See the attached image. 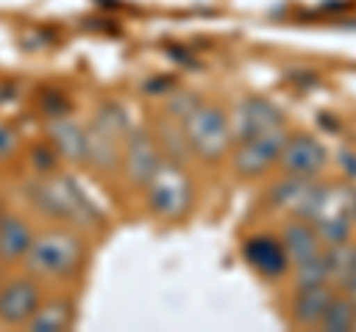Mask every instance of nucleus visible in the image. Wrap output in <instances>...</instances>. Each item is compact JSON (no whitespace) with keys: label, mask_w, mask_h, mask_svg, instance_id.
Wrapping results in <instances>:
<instances>
[{"label":"nucleus","mask_w":356,"mask_h":332,"mask_svg":"<svg viewBox=\"0 0 356 332\" xmlns=\"http://www.w3.org/2000/svg\"><path fill=\"white\" fill-rule=\"evenodd\" d=\"M199 104H202V101H199V98H196L193 92H175V95L170 98V104H166V110H170V116H172V119L184 122V119L191 116Z\"/></svg>","instance_id":"obj_23"},{"label":"nucleus","mask_w":356,"mask_h":332,"mask_svg":"<svg viewBox=\"0 0 356 332\" xmlns=\"http://www.w3.org/2000/svg\"><path fill=\"white\" fill-rule=\"evenodd\" d=\"M353 258H356V249L348 247V240L336 243V247H330L327 261H330V276H332V279H341L344 282V276H348L350 267H353Z\"/></svg>","instance_id":"obj_22"},{"label":"nucleus","mask_w":356,"mask_h":332,"mask_svg":"<svg viewBox=\"0 0 356 332\" xmlns=\"http://www.w3.org/2000/svg\"><path fill=\"white\" fill-rule=\"evenodd\" d=\"M282 110L270 104L267 98H243L238 107V137L250 140L255 134H264L270 128H282Z\"/></svg>","instance_id":"obj_14"},{"label":"nucleus","mask_w":356,"mask_h":332,"mask_svg":"<svg viewBox=\"0 0 356 332\" xmlns=\"http://www.w3.org/2000/svg\"><path fill=\"white\" fill-rule=\"evenodd\" d=\"M181 128L187 134V142H191V151L208 163H217L222 154H226V149L232 146L229 119L214 104H199L193 113L181 122Z\"/></svg>","instance_id":"obj_5"},{"label":"nucleus","mask_w":356,"mask_h":332,"mask_svg":"<svg viewBox=\"0 0 356 332\" xmlns=\"http://www.w3.org/2000/svg\"><path fill=\"white\" fill-rule=\"evenodd\" d=\"M353 329H356V320H353Z\"/></svg>","instance_id":"obj_26"},{"label":"nucleus","mask_w":356,"mask_h":332,"mask_svg":"<svg viewBox=\"0 0 356 332\" xmlns=\"http://www.w3.org/2000/svg\"><path fill=\"white\" fill-rule=\"evenodd\" d=\"M353 320H356V300L353 297H332L318 326L327 329V332H350Z\"/></svg>","instance_id":"obj_18"},{"label":"nucleus","mask_w":356,"mask_h":332,"mask_svg":"<svg viewBox=\"0 0 356 332\" xmlns=\"http://www.w3.org/2000/svg\"><path fill=\"white\" fill-rule=\"evenodd\" d=\"M33 238H36V219L27 208L9 205L0 217V273L18 270L24 261Z\"/></svg>","instance_id":"obj_8"},{"label":"nucleus","mask_w":356,"mask_h":332,"mask_svg":"<svg viewBox=\"0 0 356 332\" xmlns=\"http://www.w3.org/2000/svg\"><path fill=\"white\" fill-rule=\"evenodd\" d=\"M309 190H312V184H309V179H300V175H288L285 181H280L273 187V193H270V199H273V205H282V208H291V211L297 214L300 208H303V202H306V196H309Z\"/></svg>","instance_id":"obj_19"},{"label":"nucleus","mask_w":356,"mask_h":332,"mask_svg":"<svg viewBox=\"0 0 356 332\" xmlns=\"http://www.w3.org/2000/svg\"><path fill=\"white\" fill-rule=\"evenodd\" d=\"M332 297H336V294H332V288L327 282L324 285L300 288V294H297V300H294V320H297L300 326H318Z\"/></svg>","instance_id":"obj_15"},{"label":"nucleus","mask_w":356,"mask_h":332,"mask_svg":"<svg viewBox=\"0 0 356 332\" xmlns=\"http://www.w3.org/2000/svg\"><path fill=\"white\" fill-rule=\"evenodd\" d=\"M149 202V211L163 219H178L193 208V184L184 175L181 166L163 160V166L154 172V179L143 187Z\"/></svg>","instance_id":"obj_6"},{"label":"nucleus","mask_w":356,"mask_h":332,"mask_svg":"<svg viewBox=\"0 0 356 332\" xmlns=\"http://www.w3.org/2000/svg\"><path fill=\"white\" fill-rule=\"evenodd\" d=\"M44 142L54 149L60 163L83 166L86 160V125H81L72 113H57L44 119Z\"/></svg>","instance_id":"obj_10"},{"label":"nucleus","mask_w":356,"mask_h":332,"mask_svg":"<svg viewBox=\"0 0 356 332\" xmlns=\"http://www.w3.org/2000/svg\"><path fill=\"white\" fill-rule=\"evenodd\" d=\"M280 160H282L288 175L315 179V175L327 166V151L315 137L300 134V137H288L285 140V149L280 154Z\"/></svg>","instance_id":"obj_11"},{"label":"nucleus","mask_w":356,"mask_h":332,"mask_svg":"<svg viewBox=\"0 0 356 332\" xmlns=\"http://www.w3.org/2000/svg\"><path fill=\"white\" fill-rule=\"evenodd\" d=\"M131 122L119 104H102L95 119L86 125V160L95 175H116L122 166V151H125V137Z\"/></svg>","instance_id":"obj_3"},{"label":"nucleus","mask_w":356,"mask_h":332,"mask_svg":"<svg viewBox=\"0 0 356 332\" xmlns=\"http://www.w3.org/2000/svg\"><path fill=\"white\" fill-rule=\"evenodd\" d=\"M44 297V285L27 270L0 273V329H24Z\"/></svg>","instance_id":"obj_4"},{"label":"nucleus","mask_w":356,"mask_h":332,"mask_svg":"<svg viewBox=\"0 0 356 332\" xmlns=\"http://www.w3.org/2000/svg\"><path fill=\"white\" fill-rule=\"evenodd\" d=\"M154 142H158V149L163 154V160H170L175 166H184V160L191 158V142H187V134L184 128L178 125V119L166 116L158 128H154Z\"/></svg>","instance_id":"obj_17"},{"label":"nucleus","mask_w":356,"mask_h":332,"mask_svg":"<svg viewBox=\"0 0 356 332\" xmlns=\"http://www.w3.org/2000/svg\"><path fill=\"white\" fill-rule=\"evenodd\" d=\"M330 261H327V252H315L312 258L300 261L297 264V285L300 288H309V285H324L330 282Z\"/></svg>","instance_id":"obj_21"},{"label":"nucleus","mask_w":356,"mask_h":332,"mask_svg":"<svg viewBox=\"0 0 356 332\" xmlns=\"http://www.w3.org/2000/svg\"><path fill=\"white\" fill-rule=\"evenodd\" d=\"M21 199L33 217H42L57 226H72L77 231H89L104 226V214L98 205L86 196V190L77 184L69 172H30L21 179Z\"/></svg>","instance_id":"obj_1"},{"label":"nucleus","mask_w":356,"mask_h":332,"mask_svg":"<svg viewBox=\"0 0 356 332\" xmlns=\"http://www.w3.org/2000/svg\"><path fill=\"white\" fill-rule=\"evenodd\" d=\"M285 125L282 128H270L264 134H255L250 140H241V146L235 151V169L243 179H259L270 166L280 160V154L285 149Z\"/></svg>","instance_id":"obj_9"},{"label":"nucleus","mask_w":356,"mask_h":332,"mask_svg":"<svg viewBox=\"0 0 356 332\" xmlns=\"http://www.w3.org/2000/svg\"><path fill=\"white\" fill-rule=\"evenodd\" d=\"M282 247L288 252V261L291 264H300L312 258L315 252H321V238L315 226H309L306 219H297V223H288L282 229Z\"/></svg>","instance_id":"obj_16"},{"label":"nucleus","mask_w":356,"mask_h":332,"mask_svg":"<svg viewBox=\"0 0 356 332\" xmlns=\"http://www.w3.org/2000/svg\"><path fill=\"white\" fill-rule=\"evenodd\" d=\"M86 256L89 247L83 231L51 223L48 229H36V238H33L24 261H21V270L36 276L42 285L72 282L74 276L83 273Z\"/></svg>","instance_id":"obj_2"},{"label":"nucleus","mask_w":356,"mask_h":332,"mask_svg":"<svg viewBox=\"0 0 356 332\" xmlns=\"http://www.w3.org/2000/svg\"><path fill=\"white\" fill-rule=\"evenodd\" d=\"M24 151V137H21V128L13 119L0 116V169L13 163L18 154Z\"/></svg>","instance_id":"obj_20"},{"label":"nucleus","mask_w":356,"mask_h":332,"mask_svg":"<svg viewBox=\"0 0 356 332\" xmlns=\"http://www.w3.org/2000/svg\"><path fill=\"white\" fill-rule=\"evenodd\" d=\"M9 208V196H6V190L3 187H0V217H3V211Z\"/></svg>","instance_id":"obj_25"},{"label":"nucleus","mask_w":356,"mask_h":332,"mask_svg":"<svg viewBox=\"0 0 356 332\" xmlns=\"http://www.w3.org/2000/svg\"><path fill=\"white\" fill-rule=\"evenodd\" d=\"M77 324V306L72 297L65 294H54L42 297L39 308L33 312V317L27 320V332H69Z\"/></svg>","instance_id":"obj_13"},{"label":"nucleus","mask_w":356,"mask_h":332,"mask_svg":"<svg viewBox=\"0 0 356 332\" xmlns=\"http://www.w3.org/2000/svg\"><path fill=\"white\" fill-rule=\"evenodd\" d=\"M243 261L259 276H264V279H282L288 264H291L282 240L270 235H255L243 243Z\"/></svg>","instance_id":"obj_12"},{"label":"nucleus","mask_w":356,"mask_h":332,"mask_svg":"<svg viewBox=\"0 0 356 332\" xmlns=\"http://www.w3.org/2000/svg\"><path fill=\"white\" fill-rule=\"evenodd\" d=\"M163 166V154L158 149V142L146 128H131L125 137V151H122V166L119 172L125 175V181L131 187L143 190Z\"/></svg>","instance_id":"obj_7"},{"label":"nucleus","mask_w":356,"mask_h":332,"mask_svg":"<svg viewBox=\"0 0 356 332\" xmlns=\"http://www.w3.org/2000/svg\"><path fill=\"white\" fill-rule=\"evenodd\" d=\"M344 282H348V294L356 300V258H353V267H350V273L344 276Z\"/></svg>","instance_id":"obj_24"}]
</instances>
